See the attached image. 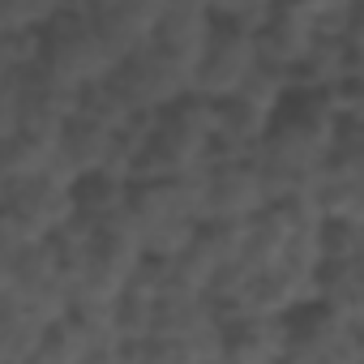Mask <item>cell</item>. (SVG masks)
<instances>
[{
  "instance_id": "cell-1",
  "label": "cell",
  "mask_w": 364,
  "mask_h": 364,
  "mask_svg": "<svg viewBox=\"0 0 364 364\" xmlns=\"http://www.w3.org/2000/svg\"><path fill=\"white\" fill-rule=\"evenodd\" d=\"M215 154H219L215 103L189 95L185 103H176V107L146 120L133 185L137 180H159V176H198Z\"/></svg>"
},
{
  "instance_id": "cell-2",
  "label": "cell",
  "mask_w": 364,
  "mask_h": 364,
  "mask_svg": "<svg viewBox=\"0 0 364 364\" xmlns=\"http://www.w3.org/2000/svg\"><path fill=\"white\" fill-rule=\"evenodd\" d=\"M77 219V180L60 167L22 176V180H0V240L31 245L52 240Z\"/></svg>"
},
{
  "instance_id": "cell-3",
  "label": "cell",
  "mask_w": 364,
  "mask_h": 364,
  "mask_svg": "<svg viewBox=\"0 0 364 364\" xmlns=\"http://www.w3.org/2000/svg\"><path fill=\"white\" fill-rule=\"evenodd\" d=\"M129 210H133V219L141 228V240H146V253L154 262L176 257L185 245H193L198 232L206 228L202 202H198V189H193L189 176L137 180L133 198H129Z\"/></svg>"
},
{
  "instance_id": "cell-4",
  "label": "cell",
  "mask_w": 364,
  "mask_h": 364,
  "mask_svg": "<svg viewBox=\"0 0 364 364\" xmlns=\"http://www.w3.org/2000/svg\"><path fill=\"white\" fill-rule=\"evenodd\" d=\"M0 296L26 304L43 321H60L65 313H73V274L56 240H0Z\"/></svg>"
},
{
  "instance_id": "cell-5",
  "label": "cell",
  "mask_w": 364,
  "mask_h": 364,
  "mask_svg": "<svg viewBox=\"0 0 364 364\" xmlns=\"http://www.w3.org/2000/svg\"><path fill=\"white\" fill-rule=\"evenodd\" d=\"M326 159H330V141H321L304 124L279 116L274 129H270V137L257 150V167L266 176L270 202L317 198L321 180H326Z\"/></svg>"
},
{
  "instance_id": "cell-6",
  "label": "cell",
  "mask_w": 364,
  "mask_h": 364,
  "mask_svg": "<svg viewBox=\"0 0 364 364\" xmlns=\"http://www.w3.org/2000/svg\"><path fill=\"white\" fill-rule=\"evenodd\" d=\"M82 112V90L52 73L43 60L0 69V133L18 124H56L65 129Z\"/></svg>"
},
{
  "instance_id": "cell-7",
  "label": "cell",
  "mask_w": 364,
  "mask_h": 364,
  "mask_svg": "<svg viewBox=\"0 0 364 364\" xmlns=\"http://www.w3.org/2000/svg\"><path fill=\"white\" fill-rule=\"evenodd\" d=\"M189 180H193V189H198L206 223H249L253 215H262L270 206L266 176L257 167V154H223L219 150Z\"/></svg>"
},
{
  "instance_id": "cell-8",
  "label": "cell",
  "mask_w": 364,
  "mask_h": 364,
  "mask_svg": "<svg viewBox=\"0 0 364 364\" xmlns=\"http://www.w3.org/2000/svg\"><path fill=\"white\" fill-rule=\"evenodd\" d=\"M43 65L52 73H60L65 82H73L77 90H86L95 82H107L120 69V60L103 43L95 18L82 14V9H69L52 26H43Z\"/></svg>"
},
{
  "instance_id": "cell-9",
  "label": "cell",
  "mask_w": 364,
  "mask_h": 364,
  "mask_svg": "<svg viewBox=\"0 0 364 364\" xmlns=\"http://www.w3.org/2000/svg\"><path fill=\"white\" fill-rule=\"evenodd\" d=\"M262 65V43H257V31L249 26H236V22H219L206 52L198 56L193 65V95L198 99H232L240 95V86L249 82V73Z\"/></svg>"
},
{
  "instance_id": "cell-10",
  "label": "cell",
  "mask_w": 364,
  "mask_h": 364,
  "mask_svg": "<svg viewBox=\"0 0 364 364\" xmlns=\"http://www.w3.org/2000/svg\"><path fill=\"white\" fill-rule=\"evenodd\" d=\"M116 82L129 90V99L146 112V116H159L176 103H185L193 95V65L171 56L167 48H159L154 39L133 52L120 69H116Z\"/></svg>"
},
{
  "instance_id": "cell-11",
  "label": "cell",
  "mask_w": 364,
  "mask_h": 364,
  "mask_svg": "<svg viewBox=\"0 0 364 364\" xmlns=\"http://www.w3.org/2000/svg\"><path fill=\"white\" fill-rule=\"evenodd\" d=\"M287 364H360V326L313 300L291 313Z\"/></svg>"
},
{
  "instance_id": "cell-12",
  "label": "cell",
  "mask_w": 364,
  "mask_h": 364,
  "mask_svg": "<svg viewBox=\"0 0 364 364\" xmlns=\"http://www.w3.org/2000/svg\"><path fill=\"white\" fill-rule=\"evenodd\" d=\"M287 334L291 317L279 313H228V343L223 364H287Z\"/></svg>"
},
{
  "instance_id": "cell-13",
  "label": "cell",
  "mask_w": 364,
  "mask_h": 364,
  "mask_svg": "<svg viewBox=\"0 0 364 364\" xmlns=\"http://www.w3.org/2000/svg\"><path fill=\"white\" fill-rule=\"evenodd\" d=\"M257 43H262V60L296 73L321 43V26H317L313 9H304L300 0H283L274 18L266 26H257Z\"/></svg>"
},
{
  "instance_id": "cell-14",
  "label": "cell",
  "mask_w": 364,
  "mask_h": 364,
  "mask_svg": "<svg viewBox=\"0 0 364 364\" xmlns=\"http://www.w3.org/2000/svg\"><path fill=\"white\" fill-rule=\"evenodd\" d=\"M219 18L206 0H167L163 14H159V26H154V43L167 48L171 56L198 65V56L206 52L210 35H215Z\"/></svg>"
},
{
  "instance_id": "cell-15",
  "label": "cell",
  "mask_w": 364,
  "mask_h": 364,
  "mask_svg": "<svg viewBox=\"0 0 364 364\" xmlns=\"http://www.w3.org/2000/svg\"><path fill=\"white\" fill-rule=\"evenodd\" d=\"M116 146H120V133L90 120V116H73L60 133V154H56V167L73 180L82 176H95V171H112V159H116Z\"/></svg>"
},
{
  "instance_id": "cell-16",
  "label": "cell",
  "mask_w": 364,
  "mask_h": 364,
  "mask_svg": "<svg viewBox=\"0 0 364 364\" xmlns=\"http://www.w3.org/2000/svg\"><path fill=\"white\" fill-rule=\"evenodd\" d=\"M60 133L56 124H18L0 133V180H22L56 167L60 154Z\"/></svg>"
},
{
  "instance_id": "cell-17",
  "label": "cell",
  "mask_w": 364,
  "mask_h": 364,
  "mask_svg": "<svg viewBox=\"0 0 364 364\" xmlns=\"http://www.w3.org/2000/svg\"><path fill=\"white\" fill-rule=\"evenodd\" d=\"M270 129H274V116L253 107L240 95L215 103V141L223 154H257L262 141L270 137Z\"/></svg>"
},
{
  "instance_id": "cell-18",
  "label": "cell",
  "mask_w": 364,
  "mask_h": 364,
  "mask_svg": "<svg viewBox=\"0 0 364 364\" xmlns=\"http://www.w3.org/2000/svg\"><path fill=\"white\" fill-rule=\"evenodd\" d=\"M321 304L338 309L355 326L364 321V245L343 257H326L321 266Z\"/></svg>"
},
{
  "instance_id": "cell-19",
  "label": "cell",
  "mask_w": 364,
  "mask_h": 364,
  "mask_svg": "<svg viewBox=\"0 0 364 364\" xmlns=\"http://www.w3.org/2000/svg\"><path fill=\"white\" fill-rule=\"evenodd\" d=\"M48 326L52 321H43L26 304L0 296V364H35Z\"/></svg>"
},
{
  "instance_id": "cell-20",
  "label": "cell",
  "mask_w": 364,
  "mask_h": 364,
  "mask_svg": "<svg viewBox=\"0 0 364 364\" xmlns=\"http://www.w3.org/2000/svg\"><path fill=\"white\" fill-rule=\"evenodd\" d=\"M82 116H90V120H99V124H107L116 133H129V129H137L146 120V112L129 99V90L116 82V73L107 82H95V86L82 90Z\"/></svg>"
},
{
  "instance_id": "cell-21",
  "label": "cell",
  "mask_w": 364,
  "mask_h": 364,
  "mask_svg": "<svg viewBox=\"0 0 364 364\" xmlns=\"http://www.w3.org/2000/svg\"><path fill=\"white\" fill-rule=\"evenodd\" d=\"M129 198H133V185H129L124 176H112V171L82 176L77 180V219L120 215V210H129Z\"/></svg>"
},
{
  "instance_id": "cell-22",
  "label": "cell",
  "mask_w": 364,
  "mask_h": 364,
  "mask_svg": "<svg viewBox=\"0 0 364 364\" xmlns=\"http://www.w3.org/2000/svg\"><path fill=\"white\" fill-rule=\"evenodd\" d=\"M291 95H296V73H287V69H279V65H270V60H262V65L249 73V82L240 86V99H249L253 107L270 112L274 120L283 116V107L291 103Z\"/></svg>"
},
{
  "instance_id": "cell-23",
  "label": "cell",
  "mask_w": 364,
  "mask_h": 364,
  "mask_svg": "<svg viewBox=\"0 0 364 364\" xmlns=\"http://www.w3.org/2000/svg\"><path fill=\"white\" fill-rule=\"evenodd\" d=\"M317 202H321L326 219H343V223H360L364 228V176L360 180L326 176L321 189H317Z\"/></svg>"
},
{
  "instance_id": "cell-24",
  "label": "cell",
  "mask_w": 364,
  "mask_h": 364,
  "mask_svg": "<svg viewBox=\"0 0 364 364\" xmlns=\"http://www.w3.org/2000/svg\"><path fill=\"white\" fill-rule=\"evenodd\" d=\"M77 0H0V31H43Z\"/></svg>"
},
{
  "instance_id": "cell-25",
  "label": "cell",
  "mask_w": 364,
  "mask_h": 364,
  "mask_svg": "<svg viewBox=\"0 0 364 364\" xmlns=\"http://www.w3.org/2000/svg\"><path fill=\"white\" fill-rule=\"evenodd\" d=\"M326 176H351V180L364 176V120H343L326 159Z\"/></svg>"
},
{
  "instance_id": "cell-26",
  "label": "cell",
  "mask_w": 364,
  "mask_h": 364,
  "mask_svg": "<svg viewBox=\"0 0 364 364\" xmlns=\"http://www.w3.org/2000/svg\"><path fill=\"white\" fill-rule=\"evenodd\" d=\"M279 5H283V0H215V18L257 31V26H266V22L274 18Z\"/></svg>"
},
{
  "instance_id": "cell-27",
  "label": "cell",
  "mask_w": 364,
  "mask_h": 364,
  "mask_svg": "<svg viewBox=\"0 0 364 364\" xmlns=\"http://www.w3.org/2000/svg\"><path fill=\"white\" fill-rule=\"evenodd\" d=\"M347 39H351V48L364 56V0H360V14H355V22H351V35H347Z\"/></svg>"
},
{
  "instance_id": "cell-28",
  "label": "cell",
  "mask_w": 364,
  "mask_h": 364,
  "mask_svg": "<svg viewBox=\"0 0 364 364\" xmlns=\"http://www.w3.org/2000/svg\"><path fill=\"white\" fill-rule=\"evenodd\" d=\"M360 364H364V321H360Z\"/></svg>"
}]
</instances>
